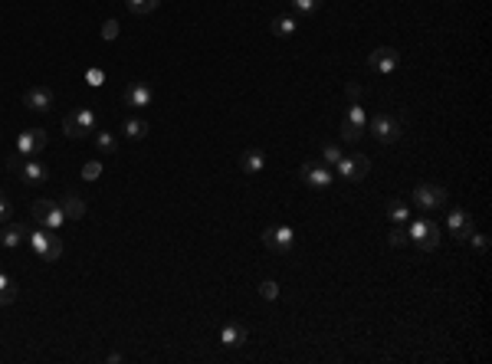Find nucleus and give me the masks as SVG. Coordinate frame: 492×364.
I'll use <instances>...</instances> for the list:
<instances>
[{
	"mask_svg": "<svg viewBox=\"0 0 492 364\" xmlns=\"http://www.w3.org/2000/svg\"><path fill=\"white\" fill-rule=\"evenodd\" d=\"M27 243H30V250L36 253V259H43V263H56V259L62 256V240L56 236V230L27 227Z\"/></svg>",
	"mask_w": 492,
	"mask_h": 364,
	"instance_id": "obj_1",
	"label": "nucleus"
},
{
	"mask_svg": "<svg viewBox=\"0 0 492 364\" xmlns=\"http://www.w3.org/2000/svg\"><path fill=\"white\" fill-rule=\"evenodd\" d=\"M368 132H371L374 141H381V145H394L397 138L403 135V125L401 119H394V115H388V112H377L371 119V125H364Z\"/></svg>",
	"mask_w": 492,
	"mask_h": 364,
	"instance_id": "obj_2",
	"label": "nucleus"
},
{
	"mask_svg": "<svg viewBox=\"0 0 492 364\" xmlns=\"http://www.w3.org/2000/svg\"><path fill=\"white\" fill-rule=\"evenodd\" d=\"M95 112L92 108H73L66 119H62V132L66 138H89L95 132Z\"/></svg>",
	"mask_w": 492,
	"mask_h": 364,
	"instance_id": "obj_3",
	"label": "nucleus"
},
{
	"mask_svg": "<svg viewBox=\"0 0 492 364\" xmlns=\"http://www.w3.org/2000/svg\"><path fill=\"white\" fill-rule=\"evenodd\" d=\"M447 187L443 184H433V181H423L414 187V204H417L420 210H440V207H447Z\"/></svg>",
	"mask_w": 492,
	"mask_h": 364,
	"instance_id": "obj_4",
	"label": "nucleus"
},
{
	"mask_svg": "<svg viewBox=\"0 0 492 364\" xmlns=\"http://www.w3.org/2000/svg\"><path fill=\"white\" fill-rule=\"evenodd\" d=\"M407 240L417 243L423 253H433V250L440 246V227H436L433 220H414V223L407 227Z\"/></svg>",
	"mask_w": 492,
	"mask_h": 364,
	"instance_id": "obj_5",
	"label": "nucleus"
},
{
	"mask_svg": "<svg viewBox=\"0 0 492 364\" xmlns=\"http://www.w3.org/2000/svg\"><path fill=\"white\" fill-rule=\"evenodd\" d=\"M33 220L46 230H60L66 223V213H62V204H53V200H33L30 204Z\"/></svg>",
	"mask_w": 492,
	"mask_h": 364,
	"instance_id": "obj_6",
	"label": "nucleus"
},
{
	"mask_svg": "<svg viewBox=\"0 0 492 364\" xmlns=\"http://www.w3.org/2000/svg\"><path fill=\"white\" fill-rule=\"evenodd\" d=\"M338 171V178L348 184H358L361 178H368V171H371V161H368V154H342V161L335 165Z\"/></svg>",
	"mask_w": 492,
	"mask_h": 364,
	"instance_id": "obj_7",
	"label": "nucleus"
},
{
	"mask_svg": "<svg viewBox=\"0 0 492 364\" xmlns=\"http://www.w3.org/2000/svg\"><path fill=\"white\" fill-rule=\"evenodd\" d=\"M298 178H302V184H309V187H315V191H325V187L335 184L331 167L322 165V161H305V165L298 167Z\"/></svg>",
	"mask_w": 492,
	"mask_h": 364,
	"instance_id": "obj_8",
	"label": "nucleus"
},
{
	"mask_svg": "<svg viewBox=\"0 0 492 364\" xmlns=\"http://www.w3.org/2000/svg\"><path fill=\"white\" fill-rule=\"evenodd\" d=\"M397 66H401V53L394 46H377L374 53H368V69L377 76H390Z\"/></svg>",
	"mask_w": 492,
	"mask_h": 364,
	"instance_id": "obj_9",
	"label": "nucleus"
},
{
	"mask_svg": "<svg viewBox=\"0 0 492 364\" xmlns=\"http://www.w3.org/2000/svg\"><path fill=\"white\" fill-rule=\"evenodd\" d=\"M263 246L269 253H289L296 246V233H292V227H266L263 230Z\"/></svg>",
	"mask_w": 492,
	"mask_h": 364,
	"instance_id": "obj_10",
	"label": "nucleus"
},
{
	"mask_svg": "<svg viewBox=\"0 0 492 364\" xmlns=\"http://www.w3.org/2000/svg\"><path fill=\"white\" fill-rule=\"evenodd\" d=\"M14 174L23 184H33V187L49 181V167H46L43 161H36V158H20V165L14 167Z\"/></svg>",
	"mask_w": 492,
	"mask_h": 364,
	"instance_id": "obj_11",
	"label": "nucleus"
},
{
	"mask_svg": "<svg viewBox=\"0 0 492 364\" xmlns=\"http://www.w3.org/2000/svg\"><path fill=\"white\" fill-rule=\"evenodd\" d=\"M121 99H125V106H132V108H148L151 102H154V89H151L148 82L134 79V82H128V86H125Z\"/></svg>",
	"mask_w": 492,
	"mask_h": 364,
	"instance_id": "obj_12",
	"label": "nucleus"
},
{
	"mask_svg": "<svg viewBox=\"0 0 492 364\" xmlns=\"http://www.w3.org/2000/svg\"><path fill=\"white\" fill-rule=\"evenodd\" d=\"M43 148H46L43 128H27V132H20V138H16V151L23 154V158H33V154H40Z\"/></svg>",
	"mask_w": 492,
	"mask_h": 364,
	"instance_id": "obj_13",
	"label": "nucleus"
},
{
	"mask_svg": "<svg viewBox=\"0 0 492 364\" xmlns=\"http://www.w3.org/2000/svg\"><path fill=\"white\" fill-rule=\"evenodd\" d=\"M23 106L30 108V112H49L53 108V89H46V86L27 89L23 92Z\"/></svg>",
	"mask_w": 492,
	"mask_h": 364,
	"instance_id": "obj_14",
	"label": "nucleus"
},
{
	"mask_svg": "<svg viewBox=\"0 0 492 364\" xmlns=\"http://www.w3.org/2000/svg\"><path fill=\"white\" fill-rule=\"evenodd\" d=\"M246 338H250V332H246V325H239V321H230V325L220 328V345H224V348H243Z\"/></svg>",
	"mask_w": 492,
	"mask_h": 364,
	"instance_id": "obj_15",
	"label": "nucleus"
},
{
	"mask_svg": "<svg viewBox=\"0 0 492 364\" xmlns=\"http://www.w3.org/2000/svg\"><path fill=\"white\" fill-rule=\"evenodd\" d=\"M23 240H27V223H7L0 230V246L3 250H16Z\"/></svg>",
	"mask_w": 492,
	"mask_h": 364,
	"instance_id": "obj_16",
	"label": "nucleus"
},
{
	"mask_svg": "<svg viewBox=\"0 0 492 364\" xmlns=\"http://www.w3.org/2000/svg\"><path fill=\"white\" fill-rule=\"evenodd\" d=\"M447 227H449V233H453V236L462 243V236L473 230V220H469V213H466V210H449Z\"/></svg>",
	"mask_w": 492,
	"mask_h": 364,
	"instance_id": "obj_17",
	"label": "nucleus"
},
{
	"mask_svg": "<svg viewBox=\"0 0 492 364\" xmlns=\"http://www.w3.org/2000/svg\"><path fill=\"white\" fill-rule=\"evenodd\" d=\"M239 167H243V174H259V171L266 167V154L259 151V148H250V151H243V158H239Z\"/></svg>",
	"mask_w": 492,
	"mask_h": 364,
	"instance_id": "obj_18",
	"label": "nucleus"
},
{
	"mask_svg": "<svg viewBox=\"0 0 492 364\" xmlns=\"http://www.w3.org/2000/svg\"><path fill=\"white\" fill-rule=\"evenodd\" d=\"M62 213H66V220H82L86 217V200L69 194V197H62Z\"/></svg>",
	"mask_w": 492,
	"mask_h": 364,
	"instance_id": "obj_19",
	"label": "nucleus"
},
{
	"mask_svg": "<svg viewBox=\"0 0 492 364\" xmlns=\"http://www.w3.org/2000/svg\"><path fill=\"white\" fill-rule=\"evenodd\" d=\"M92 141H95L99 154H105V158L119 151V141H115V135H112V132H92Z\"/></svg>",
	"mask_w": 492,
	"mask_h": 364,
	"instance_id": "obj_20",
	"label": "nucleus"
},
{
	"mask_svg": "<svg viewBox=\"0 0 492 364\" xmlns=\"http://www.w3.org/2000/svg\"><path fill=\"white\" fill-rule=\"evenodd\" d=\"M121 132H125V138H128V141H141V138L148 135V121L128 119L125 125H121Z\"/></svg>",
	"mask_w": 492,
	"mask_h": 364,
	"instance_id": "obj_21",
	"label": "nucleus"
},
{
	"mask_svg": "<svg viewBox=\"0 0 492 364\" xmlns=\"http://www.w3.org/2000/svg\"><path fill=\"white\" fill-rule=\"evenodd\" d=\"M388 220L390 223H403V220H410V207H407L403 200H390L388 204Z\"/></svg>",
	"mask_w": 492,
	"mask_h": 364,
	"instance_id": "obj_22",
	"label": "nucleus"
},
{
	"mask_svg": "<svg viewBox=\"0 0 492 364\" xmlns=\"http://www.w3.org/2000/svg\"><path fill=\"white\" fill-rule=\"evenodd\" d=\"M296 16H276V20H272V27H269V30L276 33V36H292V33H296Z\"/></svg>",
	"mask_w": 492,
	"mask_h": 364,
	"instance_id": "obj_23",
	"label": "nucleus"
},
{
	"mask_svg": "<svg viewBox=\"0 0 492 364\" xmlns=\"http://www.w3.org/2000/svg\"><path fill=\"white\" fill-rule=\"evenodd\" d=\"M16 299V286L7 273H0V305H10Z\"/></svg>",
	"mask_w": 492,
	"mask_h": 364,
	"instance_id": "obj_24",
	"label": "nucleus"
},
{
	"mask_svg": "<svg viewBox=\"0 0 492 364\" xmlns=\"http://www.w3.org/2000/svg\"><path fill=\"white\" fill-rule=\"evenodd\" d=\"M318 161H322V165H328V167H335L338 161H342V148H338V145H331V141H325V145H322V158H318Z\"/></svg>",
	"mask_w": 492,
	"mask_h": 364,
	"instance_id": "obj_25",
	"label": "nucleus"
},
{
	"mask_svg": "<svg viewBox=\"0 0 492 364\" xmlns=\"http://www.w3.org/2000/svg\"><path fill=\"white\" fill-rule=\"evenodd\" d=\"M158 3H161V0H125V7H128L132 14H138V16H145V14H151V10H158Z\"/></svg>",
	"mask_w": 492,
	"mask_h": 364,
	"instance_id": "obj_26",
	"label": "nucleus"
},
{
	"mask_svg": "<svg viewBox=\"0 0 492 364\" xmlns=\"http://www.w3.org/2000/svg\"><path fill=\"white\" fill-rule=\"evenodd\" d=\"M361 135H364V128H361V125L342 121V141H344V145H355V141H361Z\"/></svg>",
	"mask_w": 492,
	"mask_h": 364,
	"instance_id": "obj_27",
	"label": "nucleus"
},
{
	"mask_svg": "<svg viewBox=\"0 0 492 364\" xmlns=\"http://www.w3.org/2000/svg\"><path fill=\"white\" fill-rule=\"evenodd\" d=\"M344 121H351V125H361V128H364V125H368L364 106H361V102H351V108H348V119H344Z\"/></svg>",
	"mask_w": 492,
	"mask_h": 364,
	"instance_id": "obj_28",
	"label": "nucleus"
},
{
	"mask_svg": "<svg viewBox=\"0 0 492 364\" xmlns=\"http://www.w3.org/2000/svg\"><path fill=\"white\" fill-rule=\"evenodd\" d=\"M318 7H322V0H292V10H296V14H302V16L315 14Z\"/></svg>",
	"mask_w": 492,
	"mask_h": 364,
	"instance_id": "obj_29",
	"label": "nucleus"
},
{
	"mask_svg": "<svg viewBox=\"0 0 492 364\" xmlns=\"http://www.w3.org/2000/svg\"><path fill=\"white\" fill-rule=\"evenodd\" d=\"M462 243H473L476 250H489V236H486V233H479V230H469V233L462 236Z\"/></svg>",
	"mask_w": 492,
	"mask_h": 364,
	"instance_id": "obj_30",
	"label": "nucleus"
},
{
	"mask_svg": "<svg viewBox=\"0 0 492 364\" xmlns=\"http://www.w3.org/2000/svg\"><path fill=\"white\" fill-rule=\"evenodd\" d=\"M102 174V161H86L82 165V181H95Z\"/></svg>",
	"mask_w": 492,
	"mask_h": 364,
	"instance_id": "obj_31",
	"label": "nucleus"
},
{
	"mask_svg": "<svg viewBox=\"0 0 492 364\" xmlns=\"http://www.w3.org/2000/svg\"><path fill=\"white\" fill-rule=\"evenodd\" d=\"M259 295H263L266 302H272V299L279 295V282H272V279H266V282H259Z\"/></svg>",
	"mask_w": 492,
	"mask_h": 364,
	"instance_id": "obj_32",
	"label": "nucleus"
},
{
	"mask_svg": "<svg viewBox=\"0 0 492 364\" xmlns=\"http://www.w3.org/2000/svg\"><path fill=\"white\" fill-rule=\"evenodd\" d=\"M10 217H14V204H10V197L0 194V223H10Z\"/></svg>",
	"mask_w": 492,
	"mask_h": 364,
	"instance_id": "obj_33",
	"label": "nucleus"
},
{
	"mask_svg": "<svg viewBox=\"0 0 492 364\" xmlns=\"http://www.w3.org/2000/svg\"><path fill=\"white\" fill-rule=\"evenodd\" d=\"M403 243H410V240H407V230L394 227V230H390V236H388V246H403Z\"/></svg>",
	"mask_w": 492,
	"mask_h": 364,
	"instance_id": "obj_34",
	"label": "nucleus"
},
{
	"mask_svg": "<svg viewBox=\"0 0 492 364\" xmlns=\"http://www.w3.org/2000/svg\"><path fill=\"white\" fill-rule=\"evenodd\" d=\"M102 36H105V40H115V36H119V23H115V20H105Z\"/></svg>",
	"mask_w": 492,
	"mask_h": 364,
	"instance_id": "obj_35",
	"label": "nucleus"
},
{
	"mask_svg": "<svg viewBox=\"0 0 492 364\" xmlns=\"http://www.w3.org/2000/svg\"><path fill=\"white\" fill-rule=\"evenodd\" d=\"M348 99H351V102H358V99H361V86H358V82H351V86H348Z\"/></svg>",
	"mask_w": 492,
	"mask_h": 364,
	"instance_id": "obj_36",
	"label": "nucleus"
},
{
	"mask_svg": "<svg viewBox=\"0 0 492 364\" xmlns=\"http://www.w3.org/2000/svg\"><path fill=\"white\" fill-rule=\"evenodd\" d=\"M89 82L92 86H99V82H102V73H99V69H89Z\"/></svg>",
	"mask_w": 492,
	"mask_h": 364,
	"instance_id": "obj_37",
	"label": "nucleus"
}]
</instances>
